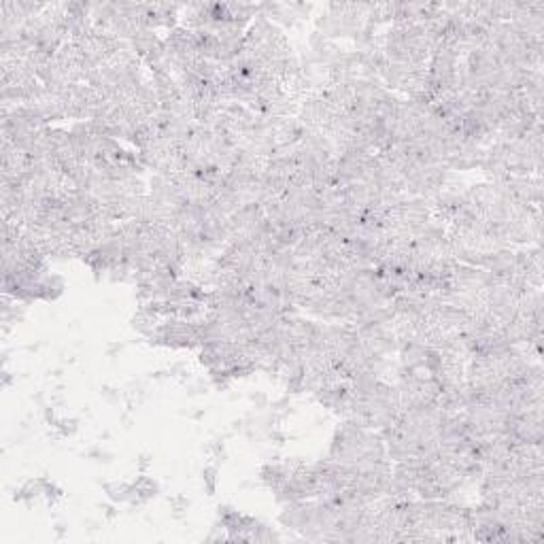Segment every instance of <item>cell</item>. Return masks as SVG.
Returning <instances> with one entry per match:
<instances>
[{
	"label": "cell",
	"instance_id": "1",
	"mask_svg": "<svg viewBox=\"0 0 544 544\" xmlns=\"http://www.w3.org/2000/svg\"><path fill=\"white\" fill-rule=\"evenodd\" d=\"M158 491H160V487H158V483L153 478L145 476V474L136 476V480L132 483V500H130V504L132 506H143L145 502H149L151 497H156Z\"/></svg>",
	"mask_w": 544,
	"mask_h": 544
},
{
	"label": "cell",
	"instance_id": "2",
	"mask_svg": "<svg viewBox=\"0 0 544 544\" xmlns=\"http://www.w3.org/2000/svg\"><path fill=\"white\" fill-rule=\"evenodd\" d=\"M104 489H106L108 497L117 504H125V502L130 504V500H132V483H108V485H104Z\"/></svg>",
	"mask_w": 544,
	"mask_h": 544
},
{
	"label": "cell",
	"instance_id": "3",
	"mask_svg": "<svg viewBox=\"0 0 544 544\" xmlns=\"http://www.w3.org/2000/svg\"><path fill=\"white\" fill-rule=\"evenodd\" d=\"M217 466H206L204 470H202V480H204V487H206V493L208 495H213L215 493V489H217Z\"/></svg>",
	"mask_w": 544,
	"mask_h": 544
},
{
	"label": "cell",
	"instance_id": "4",
	"mask_svg": "<svg viewBox=\"0 0 544 544\" xmlns=\"http://www.w3.org/2000/svg\"><path fill=\"white\" fill-rule=\"evenodd\" d=\"M170 506H172V510H175V514H177V516H181V512L187 510L189 502L185 500L183 495H175V497H170Z\"/></svg>",
	"mask_w": 544,
	"mask_h": 544
},
{
	"label": "cell",
	"instance_id": "5",
	"mask_svg": "<svg viewBox=\"0 0 544 544\" xmlns=\"http://www.w3.org/2000/svg\"><path fill=\"white\" fill-rule=\"evenodd\" d=\"M102 395L106 397V402H115V400H119V391H117V389H111V387H104L102 389Z\"/></svg>",
	"mask_w": 544,
	"mask_h": 544
},
{
	"label": "cell",
	"instance_id": "6",
	"mask_svg": "<svg viewBox=\"0 0 544 544\" xmlns=\"http://www.w3.org/2000/svg\"><path fill=\"white\" fill-rule=\"evenodd\" d=\"M139 464H141V470H145V468L149 466V457H147V455H141V461H139Z\"/></svg>",
	"mask_w": 544,
	"mask_h": 544
}]
</instances>
